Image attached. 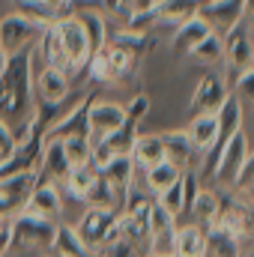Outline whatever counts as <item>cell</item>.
Segmentation results:
<instances>
[{
    "label": "cell",
    "instance_id": "cell-1",
    "mask_svg": "<svg viewBox=\"0 0 254 257\" xmlns=\"http://www.w3.org/2000/svg\"><path fill=\"white\" fill-rule=\"evenodd\" d=\"M33 114V63L30 51L9 57L0 72V120L18 128Z\"/></svg>",
    "mask_w": 254,
    "mask_h": 257
},
{
    "label": "cell",
    "instance_id": "cell-2",
    "mask_svg": "<svg viewBox=\"0 0 254 257\" xmlns=\"http://www.w3.org/2000/svg\"><path fill=\"white\" fill-rule=\"evenodd\" d=\"M9 236H12V248L21 251H45L51 248L54 236H57V221L21 212L9 221Z\"/></svg>",
    "mask_w": 254,
    "mask_h": 257
},
{
    "label": "cell",
    "instance_id": "cell-3",
    "mask_svg": "<svg viewBox=\"0 0 254 257\" xmlns=\"http://www.w3.org/2000/svg\"><path fill=\"white\" fill-rule=\"evenodd\" d=\"M221 39H224V63H221L224 66V81H227V87H233L236 78L254 66V33L239 21Z\"/></svg>",
    "mask_w": 254,
    "mask_h": 257
},
{
    "label": "cell",
    "instance_id": "cell-4",
    "mask_svg": "<svg viewBox=\"0 0 254 257\" xmlns=\"http://www.w3.org/2000/svg\"><path fill=\"white\" fill-rule=\"evenodd\" d=\"M135 66H138V60L132 54L114 48V45H102L96 54H90V60H87L84 69H87L93 84H114V81L129 78L135 72Z\"/></svg>",
    "mask_w": 254,
    "mask_h": 257
},
{
    "label": "cell",
    "instance_id": "cell-5",
    "mask_svg": "<svg viewBox=\"0 0 254 257\" xmlns=\"http://www.w3.org/2000/svg\"><path fill=\"white\" fill-rule=\"evenodd\" d=\"M45 30H48V27H39V24L27 21V18L18 15V12L3 15V18H0V45H3L6 60L15 57V54H21V51H30V48L42 39Z\"/></svg>",
    "mask_w": 254,
    "mask_h": 257
},
{
    "label": "cell",
    "instance_id": "cell-6",
    "mask_svg": "<svg viewBox=\"0 0 254 257\" xmlns=\"http://www.w3.org/2000/svg\"><path fill=\"white\" fill-rule=\"evenodd\" d=\"M117 218H120V212H114V209L90 206V209L81 215V221L75 224V233L81 236V242H84L90 251H96V248H102L105 242L117 239Z\"/></svg>",
    "mask_w": 254,
    "mask_h": 257
},
{
    "label": "cell",
    "instance_id": "cell-7",
    "mask_svg": "<svg viewBox=\"0 0 254 257\" xmlns=\"http://www.w3.org/2000/svg\"><path fill=\"white\" fill-rule=\"evenodd\" d=\"M248 153H251V150H248L245 132H236V135L218 150V156H215V165H212V180H215V186L233 192V183H236V177H239V171H242Z\"/></svg>",
    "mask_w": 254,
    "mask_h": 257
},
{
    "label": "cell",
    "instance_id": "cell-8",
    "mask_svg": "<svg viewBox=\"0 0 254 257\" xmlns=\"http://www.w3.org/2000/svg\"><path fill=\"white\" fill-rule=\"evenodd\" d=\"M39 174H12V177H0V215L6 221H12L15 215L24 212L30 192L36 189Z\"/></svg>",
    "mask_w": 254,
    "mask_h": 257
},
{
    "label": "cell",
    "instance_id": "cell-9",
    "mask_svg": "<svg viewBox=\"0 0 254 257\" xmlns=\"http://www.w3.org/2000/svg\"><path fill=\"white\" fill-rule=\"evenodd\" d=\"M227 99H230V87H227L224 75H221L218 69H209V72L197 81V87H194V93H191V108H194L197 114H218V108H221Z\"/></svg>",
    "mask_w": 254,
    "mask_h": 257
},
{
    "label": "cell",
    "instance_id": "cell-10",
    "mask_svg": "<svg viewBox=\"0 0 254 257\" xmlns=\"http://www.w3.org/2000/svg\"><path fill=\"white\" fill-rule=\"evenodd\" d=\"M123 123H126V108L120 102H108V99L96 102L93 99L87 105V135H90V141H99V138L117 132Z\"/></svg>",
    "mask_w": 254,
    "mask_h": 257
},
{
    "label": "cell",
    "instance_id": "cell-11",
    "mask_svg": "<svg viewBox=\"0 0 254 257\" xmlns=\"http://www.w3.org/2000/svg\"><path fill=\"white\" fill-rule=\"evenodd\" d=\"M69 90H72V78L66 72L51 69V66H36L33 69V96L42 105H63Z\"/></svg>",
    "mask_w": 254,
    "mask_h": 257
},
{
    "label": "cell",
    "instance_id": "cell-12",
    "mask_svg": "<svg viewBox=\"0 0 254 257\" xmlns=\"http://www.w3.org/2000/svg\"><path fill=\"white\" fill-rule=\"evenodd\" d=\"M197 15L209 24L212 33L224 36L242 21V0H203Z\"/></svg>",
    "mask_w": 254,
    "mask_h": 257
},
{
    "label": "cell",
    "instance_id": "cell-13",
    "mask_svg": "<svg viewBox=\"0 0 254 257\" xmlns=\"http://www.w3.org/2000/svg\"><path fill=\"white\" fill-rule=\"evenodd\" d=\"M24 212L30 215H39V218H48V221H57L60 212H63V200H60V192L57 186L39 171V180H36V189L30 192V200L24 206Z\"/></svg>",
    "mask_w": 254,
    "mask_h": 257
},
{
    "label": "cell",
    "instance_id": "cell-14",
    "mask_svg": "<svg viewBox=\"0 0 254 257\" xmlns=\"http://www.w3.org/2000/svg\"><path fill=\"white\" fill-rule=\"evenodd\" d=\"M221 203H224V197L215 192V189H200V192L194 194L191 206H189L191 224H197V227H203V230L215 227V224H218V215H221Z\"/></svg>",
    "mask_w": 254,
    "mask_h": 257
},
{
    "label": "cell",
    "instance_id": "cell-15",
    "mask_svg": "<svg viewBox=\"0 0 254 257\" xmlns=\"http://www.w3.org/2000/svg\"><path fill=\"white\" fill-rule=\"evenodd\" d=\"M51 183H66L72 165L63 153V141L60 138H42V168H39Z\"/></svg>",
    "mask_w": 254,
    "mask_h": 257
},
{
    "label": "cell",
    "instance_id": "cell-16",
    "mask_svg": "<svg viewBox=\"0 0 254 257\" xmlns=\"http://www.w3.org/2000/svg\"><path fill=\"white\" fill-rule=\"evenodd\" d=\"M159 138H162L165 162L177 165L180 171H189V168H191V159H194L197 153H194V147H191L186 128H174V132H165V135H159Z\"/></svg>",
    "mask_w": 254,
    "mask_h": 257
},
{
    "label": "cell",
    "instance_id": "cell-17",
    "mask_svg": "<svg viewBox=\"0 0 254 257\" xmlns=\"http://www.w3.org/2000/svg\"><path fill=\"white\" fill-rule=\"evenodd\" d=\"M212 30H209V24L200 18V15H191L189 21H183L177 30H174V54H180V57H189L191 51L209 36Z\"/></svg>",
    "mask_w": 254,
    "mask_h": 257
},
{
    "label": "cell",
    "instance_id": "cell-18",
    "mask_svg": "<svg viewBox=\"0 0 254 257\" xmlns=\"http://www.w3.org/2000/svg\"><path fill=\"white\" fill-rule=\"evenodd\" d=\"M200 3L203 0H156V6H153L156 27H162V24L180 27L183 21H189L191 15L200 12Z\"/></svg>",
    "mask_w": 254,
    "mask_h": 257
},
{
    "label": "cell",
    "instance_id": "cell-19",
    "mask_svg": "<svg viewBox=\"0 0 254 257\" xmlns=\"http://www.w3.org/2000/svg\"><path fill=\"white\" fill-rule=\"evenodd\" d=\"M191 147L197 156H206L212 147H215V138H218V123H215V114H194V120L186 128Z\"/></svg>",
    "mask_w": 254,
    "mask_h": 257
},
{
    "label": "cell",
    "instance_id": "cell-20",
    "mask_svg": "<svg viewBox=\"0 0 254 257\" xmlns=\"http://www.w3.org/2000/svg\"><path fill=\"white\" fill-rule=\"evenodd\" d=\"M135 171H147L159 162H165V150H162V138L159 135H138L135 144H132V153H129Z\"/></svg>",
    "mask_w": 254,
    "mask_h": 257
},
{
    "label": "cell",
    "instance_id": "cell-21",
    "mask_svg": "<svg viewBox=\"0 0 254 257\" xmlns=\"http://www.w3.org/2000/svg\"><path fill=\"white\" fill-rule=\"evenodd\" d=\"M203 257H242V239L233 236L230 230L224 227H209L206 230V248Z\"/></svg>",
    "mask_w": 254,
    "mask_h": 257
},
{
    "label": "cell",
    "instance_id": "cell-22",
    "mask_svg": "<svg viewBox=\"0 0 254 257\" xmlns=\"http://www.w3.org/2000/svg\"><path fill=\"white\" fill-rule=\"evenodd\" d=\"M206 248V230L197 224H177V239H174V257H203Z\"/></svg>",
    "mask_w": 254,
    "mask_h": 257
},
{
    "label": "cell",
    "instance_id": "cell-23",
    "mask_svg": "<svg viewBox=\"0 0 254 257\" xmlns=\"http://www.w3.org/2000/svg\"><path fill=\"white\" fill-rule=\"evenodd\" d=\"M72 15L78 18V24H81L84 33H87L90 54H96V51L108 42V24H105V15H102L99 9H75Z\"/></svg>",
    "mask_w": 254,
    "mask_h": 257
},
{
    "label": "cell",
    "instance_id": "cell-24",
    "mask_svg": "<svg viewBox=\"0 0 254 257\" xmlns=\"http://www.w3.org/2000/svg\"><path fill=\"white\" fill-rule=\"evenodd\" d=\"M105 45H114L120 51L132 54L135 60H141L147 54V45H150V33H141V30H132V27H120L114 33H108V42Z\"/></svg>",
    "mask_w": 254,
    "mask_h": 257
},
{
    "label": "cell",
    "instance_id": "cell-25",
    "mask_svg": "<svg viewBox=\"0 0 254 257\" xmlns=\"http://www.w3.org/2000/svg\"><path fill=\"white\" fill-rule=\"evenodd\" d=\"M51 251H54V257H93V251L75 233V227H66V224H57V236L51 242Z\"/></svg>",
    "mask_w": 254,
    "mask_h": 257
},
{
    "label": "cell",
    "instance_id": "cell-26",
    "mask_svg": "<svg viewBox=\"0 0 254 257\" xmlns=\"http://www.w3.org/2000/svg\"><path fill=\"white\" fill-rule=\"evenodd\" d=\"M183 177V171L177 168V165H171V162H159V165H153V168H147L144 171V180H147V189L156 194H162L165 189H171L177 180Z\"/></svg>",
    "mask_w": 254,
    "mask_h": 257
},
{
    "label": "cell",
    "instance_id": "cell-27",
    "mask_svg": "<svg viewBox=\"0 0 254 257\" xmlns=\"http://www.w3.org/2000/svg\"><path fill=\"white\" fill-rule=\"evenodd\" d=\"M96 177H99V168L93 165V162H87V165H78V168H72L69 171V177H66V189L72 197H78V200H84L87 192L93 189V183H96Z\"/></svg>",
    "mask_w": 254,
    "mask_h": 257
},
{
    "label": "cell",
    "instance_id": "cell-28",
    "mask_svg": "<svg viewBox=\"0 0 254 257\" xmlns=\"http://www.w3.org/2000/svg\"><path fill=\"white\" fill-rule=\"evenodd\" d=\"M189 57H194L203 69H218V66L224 63V39L218 33H209Z\"/></svg>",
    "mask_w": 254,
    "mask_h": 257
},
{
    "label": "cell",
    "instance_id": "cell-29",
    "mask_svg": "<svg viewBox=\"0 0 254 257\" xmlns=\"http://www.w3.org/2000/svg\"><path fill=\"white\" fill-rule=\"evenodd\" d=\"M15 12L24 15L27 21L39 24V27H51L54 21H60V18L45 6V0H15Z\"/></svg>",
    "mask_w": 254,
    "mask_h": 257
},
{
    "label": "cell",
    "instance_id": "cell-30",
    "mask_svg": "<svg viewBox=\"0 0 254 257\" xmlns=\"http://www.w3.org/2000/svg\"><path fill=\"white\" fill-rule=\"evenodd\" d=\"M60 141H63V153H66V159H69L72 168L90 162V153H93L90 135H69V138H60Z\"/></svg>",
    "mask_w": 254,
    "mask_h": 257
},
{
    "label": "cell",
    "instance_id": "cell-31",
    "mask_svg": "<svg viewBox=\"0 0 254 257\" xmlns=\"http://www.w3.org/2000/svg\"><path fill=\"white\" fill-rule=\"evenodd\" d=\"M153 200H156V203H159L165 212H171L174 218H180V215L186 212V197H183V177H180V180H177L171 189H165L162 194H156Z\"/></svg>",
    "mask_w": 254,
    "mask_h": 257
},
{
    "label": "cell",
    "instance_id": "cell-32",
    "mask_svg": "<svg viewBox=\"0 0 254 257\" xmlns=\"http://www.w3.org/2000/svg\"><path fill=\"white\" fill-rule=\"evenodd\" d=\"M126 123H132V126H141V120L147 117V111H150V96L147 93H138V96H132L126 105Z\"/></svg>",
    "mask_w": 254,
    "mask_h": 257
},
{
    "label": "cell",
    "instance_id": "cell-33",
    "mask_svg": "<svg viewBox=\"0 0 254 257\" xmlns=\"http://www.w3.org/2000/svg\"><path fill=\"white\" fill-rule=\"evenodd\" d=\"M230 93H233L242 105H254V66L245 69V72L236 78V84L230 87Z\"/></svg>",
    "mask_w": 254,
    "mask_h": 257
},
{
    "label": "cell",
    "instance_id": "cell-34",
    "mask_svg": "<svg viewBox=\"0 0 254 257\" xmlns=\"http://www.w3.org/2000/svg\"><path fill=\"white\" fill-rule=\"evenodd\" d=\"M93 257H141V251L135 248V245H129L126 239H111V242H105L102 248H96Z\"/></svg>",
    "mask_w": 254,
    "mask_h": 257
},
{
    "label": "cell",
    "instance_id": "cell-35",
    "mask_svg": "<svg viewBox=\"0 0 254 257\" xmlns=\"http://www.w3.org/2000/svg\"><path fill=\"white\" fill-rule=\"evenodd\" d=\"M254 192V153H248L236 183H233V194H251Z\"/></svg>",
    "mask_w": 254,
    "mask_h": 257
},
{
    "label": "cell",
    "instance_id": "cell-36",
    "mask_svg": "<svg viewBox=\"0 0 254 257\" xmlns=\"http://www.w3.org/2000/svg\"><path fill=\"white\" fill-rule=\"evenodd\" d=\"M96 3H99V9H102V12H108V15H114V18L129 21V15H132L129 0H96Z\"/></svg>",
    "mask_w": 254,
    "mask_h": 257
},
{
    "label": "cell",
    "instance_id": "cell-37",
    "mask_svg": "<svg viewBox=\"0 0 254 257\" xmlns=\"http://www.w3.org/2000/svg\"><path fill=\"white\" fill-rule=\"evenodd\" d=\"M12 150H15V135H12V128L0 120V165L9 159V153H12Z\"/></svg>",
    "mask_w": 254,
    "mask_h": 257
},
{
    "label": "cell",
    "instance_id": "cell-38",
    "mask_svg": "<svg viewBox=\"0 0 254 257\" xmlns=\"http://www.w3.org/2000/svg\"><path fill=\"white\" fill-rule=\"evenodd\" d=\"M72 3L75 0H45V6L57 15V18H66V15H72Z\"/></svg>",
    "mask_w": 254,
    "mask_h": 257
},
{
    "label": "cell",
    "instance_id": "cell-39",
    "mask_svg": "<svg viewBox=\"0 0 254 257\" xmlns=\"http://www.w3.org/2000/svg\"><path fill=\"white\" fill-rule=\"evenodd\" d=\"M242 24L254 33V0H242Z\"/></svg>",
    "mask_w": 254,
    "mask_h": 257
},
{
    "label": "cell",
    "instance_id": "cell-40",
    "mask_svg": "<svg viewBox=\"0 0 254 257\" xmlns=\"http://www.w3.org/2000/svg\"><path fill=\"white\" fill-rule=\"evenodd\" d=\"M156 0H129V9L132 12H144V9H153Z\"/></svg>",
    "mask_w": 254,
    "mask_h": 257
},
{
    "label": "cell",
    "instance_id": "cell-41",
    "mask_svg": "<svg viewBox=\"0 0 254 257\" xmlns=\"http://www.w3.org/2000/svg\"><path fill=\"white\" fill-rule=\"evenodd\" d=\"M6 251H12V236H9V227H6V230H0V257L6 254Z\"/></svg>",
    "mask_w": 254,
    "mask_h": 257
},
{
    "label": "cell",
    "instance_id": "cell-42",
    "mask_svg": "<svg viewBox=\"0 0 254 257\" xmlns=\"http://www.w3.org/2000/svg\"><path fill=\"white\" fill-rule=\"evenodd\" d=\"M3 66H6V54H3V45H0V72H3Z\"/></svg>",
    "mask_w": 254,
    "mask_h": 257
},
{
    "label": "cell",
    "instance_id": "cell-43",
    "mask_svg": "<svg viewBox=\"0 0 254 257\" xmlns=\"http://www.w3.org/2000/svg\"><path fill=\"white\" fill-rule=\"evenodd\" d=\"M6 227H9V221H6V218L0 215V230H6Z\"/></svg>",
    "mask_w": 254,
    "mask_h": 257
},
{
    "label": "cell",
    "instance_id": "cell-44",
    "mask_svg": "<svg viewBox=\"0 0 254 257\" xmlns=\"http://www.w3.org/2000/svg\"><path fill=\"white\" fill-rule=\"evenodd\" d=\"M242 257H254V245L248 248V251H242Z\"/></svg>",
    "mask_w": 254,
    "mask_h": 257
},
{
    "label": "cell",
    "instance_id": "cell-45",
    "mask_svg": "<svg viewBox=\"0 0 254 257\" xmlns=\"http://www.w3.org/2000/svg\"><path fill=\"white\" fill-rule=\"evenodd\" d=\"M248 197H254V192H251V194H248Z\"/></svg>",
    "mask_w": 254,
    "mask_h": 257
}]
</instances>
